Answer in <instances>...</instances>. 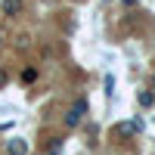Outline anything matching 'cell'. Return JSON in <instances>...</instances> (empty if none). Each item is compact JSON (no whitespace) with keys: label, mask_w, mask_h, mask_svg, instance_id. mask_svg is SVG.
I'll list each match as a JSON object with an SVG mask.
<instances>
[{"label":"cell","mask_w":155,"mask_h":155,"mask_svg":"<svg viewBox=\"0 0 155 155\" xmlns=\"http://www.w3.org/2000/svg\"><path fill=\"white\" fill-rule=\"evenodd\" d=\"M6 152H9V155H28V140L12 137L9 143H6Z\"/></svg>","instance_id":"6da1fadb"},{"label":"cell","mask_w":155,"mask_h":155,"mask_svg":"<svg viewBox=\"0 0 155 155\" xmlns=\"http://www.w3.org/2000/svg\"><path fill=\"white\" fill-rule=\"evenodd\" d=\"M84 112H87V102H84V99H81V102H74L71 112H68V118H65V124H68V127H74L78 121L84 118Z\"/></svg>","instance_id":"7a4b0ae2"},{"label":"cell","mask_w":155,"mask_h":155,"mask_svg":"<svg viewBox=\"0 0 155 155\" xmlns=\"http://www.w3.org/2000/svg\"><path fill=\"white\" fill-rule=\"evenodd\" d=\"M22 0H3V16H19Z\"/></svg>","instance_id":"3957f363"},{"label":"cell","mask_w":155,"mask_h":155,"mask_svg":"<svg viewBox=\"0 0 155 155\" xmlns=\"http://www.w3.org/2000/svg\"><path fill=\"white\" fill-rule=\"evenodd\" d=\"M137 102H140V106H143V109H152V106H155V93H149V90H140Z\"/></svg>","instance_id":"277c9868"},{"label":"cell","mask_w":155,"mask_h":155,"mask_svg":"<svg viewBox=\"0 0 155 155\" xmlns=\"http://www.w3.org/2000/svg\"><path fill=\"white\" fill-rule=\"evenodd\" d=\"M44 152H47V155H59V152H62V140H50Z\"/></svg>","instance_id":"5b68a950"},{"label":"cell","mask_w":155,"mask_h":155,"mask_svg":"<svg viewBox=\"0 0 155 155\" xmlns=\"http://www.w3.org/2000/svg\"><path fill=\"white\" fill-rule=\"evenodd\" d=\"M34 78H37V71H34V68H25V71H22V81H25V84H31Z\"/></svg>","instance_id":"8992f818"},{"label":"cell","mask_w":155,"mask_h":155,"mask_svg":"<svg viewBox=\"0 0 155 155\" xmlns=\"http://www.w3.org/2000/svg\"><path fill=\"white\" fill-rule=\"evenodd\" d=\"M0 84H6V71L3 68H0Z\"/></svg>","instance_id":"52a82bcc"},{"label":"cell","mask_w":155,"mask_h":155,"mask_svg":"<svg viewBox=\"0 0 155 155\" xmlns=\"http://www.w3.org/2000/svg\"><path fill=\"white\" fill-rule=\"evenodd\" d=\"M152 90H155V71H152Z\"/></svg>","instance_id":"ba28073f"}]
</instances>
